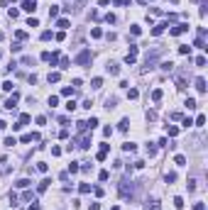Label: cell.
Here are the masks:
<instances>
[{
	"instance_id": "obj_1",
	"label": "cell",
	"mask_w": 208,
	"mask_h": 210,
	"mask_svg": "<svg viewBox=\"0 0 208 210\" xmlns=\"http://www.w3.org/2000/svg\"><path fill=\"white\" fill-rule=\"evenodd\" d=\"M91 59H93V56H91V51L86 49V51H81L79 56H76V64H79V66H83V64H91Z\"/></svg>"
},
{
	"instance_id": "obj_2",
	"label": "cell",
	"mask_w": 208,
	"mask_h": 210,
	"mask_svg": "<svg viewBox=\"0 0 208 210\" xmlns=\"http://www.w3.org/2000/svg\"><path fill=\"white\" fill-rule=\"evenodd\" d=\"M120 195H122V198H130V195H132V183L127 186V181H122V183H120Z\"/></svg>"
},
{
	"instance_id": "obj_3",
	"label": "cell",
	"mask_w": 208,
	"mask_h": 210,
	"mask_svg": "<svg viewBox=\"0 0 208 210\" xmlns=\"http://www.w3.org/2000/svg\"><path fill=\"white\" fill-rule=\"evenodd\" d=\"M17 100H20V93H12V96L5 100V107H8V110H12V107L17 105Z\"/></svg>"
},
{
	"instance_id": "obj_4",
	"label": "cell",
	"mask_w": 208,
	"mask_h": 210,
	"mask_svg": "<svg viewBox=\"0 0 208 210\" xmlns=\"http://www.w3.org/2000/svg\"><path fill=\"white\" fill-rule=\"evenodd\" d=\"M34 8H37V0H25V3H22L25 12H34Z\"/></svg>"
},
{
	"instance_id": "obj_5",
	"label": "cell",
	"mask_w": 208,
	"mask_h": 210,
	"mask_svg": "<svg viewBox=\"0 0 208 210\" xmlns=\"http://www.w3.org/2000/svg\"><path fill=\"white\" fill-rule=\"evenodd\" d=\"M186 29H189V25H176L174 29L169 32V34H174V37H179V34H181V32H186Z\"/></svg>"
},
{
	"instance_id": "obj_6",
	"label": "cell",
	"mask_w": 208,
	"mask_h": 210,
	"mask_svg": "<svg viewBox=\"0 0 208 210\" xmlns=\"http://www.w3.org/2000/svg\"><path fill=\"white\" fill-rule=\"evenodd\" d=\"M105 69H108V73H110V76H117V73H120V66H117V64H108Z\"/></svg>"
},
{
	"instance_id": "obj_7",
	"label": "cell",
	"mask_w": 208,
	"mask_h": 210,
	"mask_svg": "<svg viewBox=\"0 0 208 210\" xmlns=\"http://www.w3.org/2000/svg\"><path fill=\"white\" fill-rule=\"evenodd\" d=\"M79 142H81V144H79L81 149H88V144H91V137H88V134H83V137H81Z\"/></svg>"
},
{
	"instance_id": "obj_8",
	"label": "cell",
	"mask_w": 208,
	"mask_h": 210,
	"mask_svg": "<svg viewBox=\"0 0 208 210\" xmlns=\"http://www.w3.org/2000/svg\"><path fill=\"white\" fill-rule=\"evenodd\" d=\"M57 27H59V29H69V27H71V22H69L66 17H61L59 22H57Z\"/></svg>"
},
{
	"instance_id": "obj_9",
	"label": "cell",
	"mask_w": 208,
	"mask_h": 210,
	"mask_svg": "<svg viewBox=\"0 0 208 210\" xmlns=\"http://www.w3.org/2000/svg\"><path fill=\"white\" fill-rule=\"evenodd\" d=\"M15 186H17V188H30V186H32V181H30V178H20Z\"/></svg>"
},
{
	"instance_id": "obj_10",
	"label": "cell",
	"mask_w": 208,
	"mask_h": 210,
	"mask_svg": "<svg viewBox=\"0 0 208 210\" xmlns=\"http://www.w3.org/2000/svg\"><path fill=\"white\" fill-rule=\"evenodd\" d=\"M49 183H52V181H49V178H44V181H42V183L37 186V191H39V193H44L47 188H49Z\"/></svg>"
},
{
	"instance_id": "obj_11",
	"label": "cell",
	"mask_w": 208,
	"mask_h": 210,
	"mask_svg": "<svg viewBox=\"0 0 208 210\" xmlns=\"http://www.w3.org/2000/svg\"><path fill=\"white\" fill-rule=\"evenodd\" d=\"M59 78H61V76H59V71H52L49 76H47V81H49V83H57Z\"/></svg>"
},
{
	"instance_id": "obj_12",
	"label": "cell",
	"mask_w": 208,
	"mask_h": 210,
	"mask_svg": "<svg viewBox=\"0 0 208 210\" xmlns=\"http://www.w3.org/2000/svg\"><path fill=\"white\" fill-rule=\"evenodd\" d=\"M196 88H198V93H206V81L203 78H196Z\"/></svg>"
},
{
	"instance_id": "obj_13",
	"label": "cell",
	"mask_w": 208,
	"mask_h": 210,
	"mask_svg": "<svg viewBox=\"0 0 208 210\" xmlns=\"http://www.w3.org/2000/svg\"><path fill=\"white\" fill-rule=\"evenodd\" d=\"M174 161H176V166H186V157H184V154H176Z\"/></svg>"
},
{
	"instance_id": "obj_14",
	"label": "cell",
	"mask_w": 208,
	"mask_h": 210,
	"mask_svg": "<svg viewBox=\"0 0 208 210\" xmlns=\"http://www.w3.org/2000/svg\"><path fill=\"white\" fill-rule=\"evenodd\" d=\"M162 96H164V93L159 91V88H157V91H152V100H154V103H159V100H162Z\"/></svg>"
},
{
	"instance_id": "obj_15",
	"label": "cell",
	"mask_w": 208,
	"mask_h": 210,
	"mask_svg": "<svg viewBox=\"0 0 208 210\" xmlns=\"http://www.w3.org/2000/svg\"><path fill=\"white\" fill-rule=\"evenodd\" d=\"M164 181H166V183H174V181H176V173H174V171H169V173L164 176Z\"/></svg>"
},
{
	"instance_id": "obj_16",
	"label": "cell",
	"mask_w": 208,
	"mask_h": 210,
	"mask_svg": "<svg viewBox=\"0 0 208 210\" xmlns=\"http://www.w3.org/2000/svg\"><path fill=\"white\" fill-rule=\"evenodd\" d=\"M30 120H32L30 115H20V122H17V125H20V127H25L27 122H30Z\"/></svg>"
},
{
	"instance_id": "obj_17",
	"label": "cell",
	"mask_w": 208,
	"mask_h": 210,
	"mask_svg": "<svg viewBox=\"0 0 208 210\" xmlns=\"http://www.w3.org/2000/svg\"><path fill=\"white\" fill-rule=\"evenodd\" d=\"M164 27H166V25H157L154 29H152V34H154V37H159V34H162V32H164Z\"/></svg>"
},
{
	"instance_id": "obj_18",
	"label": "cell",
	"mask_w": 208,
	"mask_h": 210,
	"mask_svg": "<svg viewBox=\"0 0 208 210\" xmlns=\"http://www.w3.org/2000/svg\"><path fill=\"white\" fill-rule=\"evenodd\" d=\"M76 130H79V132H86V130H88V125L83 122V120H79V122H76Z\"/></svg>"
},
{
	"instance_id": "obj_19",
	"label": "cell",
	"mask_w": 208,
	"mask_h": 210,
	"mask_svg": "<svg viewBox=\"0 0 208 210\" xmlns=\"http://www.w3.org/2000/svg\"><path fill=\"white\" fill-rule=\"evenodd\" d=\"M91 37H93V39H100V37H103V32L98 29V27H93V29H91Z\"/></svg>"
},
{
	"instance_id": "obj_20",
	"label": "cell",
	"mask_w": 208,
	"mask_h": 210,
	"mask_svg": "<svg viewBox=\"0 0 208 210\" xmlns=\"http://www.w3.org/2000/svg\"><path fill=\"white\" fill-rule=\"evenodd\" d=\"M147 210H159V200H149L147 203Z\"/></svg>"
},
{
	"instance_id": "obj_21",
	"label": "cell",
	"mask_w": 208,
	"mask_h": 210,
	"mask_svg": "<svg viewBox=\"0 0 208 210\" xmlns=\"http://www.w3.org/2000/svg\"><path fill=\"white\" fill-rule=\"evenodd\" d=\"M122 149H125V152H135V149H137V147L132 144V142H125V144H122Z\"/></svg>"
},
{
	"instance_id": "obj_22",
	"label": "cell",
	"mask_w": 208,
	"mask_h": 210,
	"mask_svg": "<svg viewBox=\"0 0 208 210\" xmlns=\"http://www.w3.org/2000/svg\"><path fill=\"white\" fill-rule=\"evenodd\" d=\"M166 134H169V137H176V134H179V130H176L174 125H171V127H166Z\"/></svg>"
},
{
	"instance_id": "obj_23",
	"label": "cell",
	"mask_w": 208,
	"mask_h": 210,
	"mask_svg": "<svg viewBox=\"0 0 208 210\" xmlns=\"http://www.w3.org/2000/svg\"><path fill=\"white\" fill-rule=\"evenodd\" d=\"M186 107H189V110H193V107H196V100H193V98H186V103H184Z\"/></svg>"
},
{
	"instance_id": "obj_24",
	"label": "cell",
	"mask_w": 208,
	"mask_h": 210,
	"mask_svg": "<svg viewBox=\"0 0 208 210\" xmlns=\"http://www.w3.org/2000/svg\"><path fill=\"white\" fill-rule=\"evenodd\" d=\"M59 15V5H52L49 8V17H57Z\"/></svg>"
},
{
	"instance_id": "obj_25",
	"label": "cell",
	"mask_w": 208,
	"mask_h": 210,
	"mask_svg": "<svg viewBox=\"0 0 208 210\" xmlns=\"http://www.w3.org/2000/svg\"><path fill=\"white\" fill-rule=\"evenodd\" d=\"M69 64H71V61H69V56H61V61H59L61 69H69Z\"/></svg>"
},
{
	"instance_id": "obj_26",
	"label": "cell",
	"mask_w": 208,
	"mask_h": 210,
	"mask_svg": "<svg viewBox=\"0 0 208 210\" xmlns=\"http://www.w3.org/2000/svg\"><path fill=\"white\" fill-rule=\"evenodd\" d=\"M196 66H198V69H203V66H206V56H196Z\"/></svg>"
},
{
	"instance_id": "obj_27",
	"label": "cell",
	"mask_w": 208,
	"mask_h": 210,
	"mask_svg": "<svg viewBox=\"0 0 208 210\" xmlns=\"http://www.w3.org/2000/svg\"><path fill=\"white\" fill-rule=\"evenodd\" d=\"M91 86H93V88H103V78H93Z\"/></svg>"
},
{
	"instance_id": "obj_28",
	"label": "cell",
	"mask_w": 208,
	"mask_h": 210,
	"mask_svg": "<svg viewBox=\"0 0 208 210\" xmlns=\"http://www.w3.org/2000/svg\"><path fill=\"white\" fill-rule=\"evenodd\" d=\"M69 171H71V173L79 171V161H71V164H69Z\"/></svg>"
},
{
	"instance_id": "obj_29",
	"label": "cell",
	"mask_w": 208,
	"mask_h": 210,
	"mask_svg": "<svg viewBox=\"0 0 208 210\" xmlns=\"http://www.w3.org/2000/svg\"><path fill=\"white\" fill-rule=\"evenodd\" d=\"M137 96H140V93H137V91H135V88H130V91H127V98H130V100H135Z\"/></svg>"
},
{
	"instance_id": "obj_30",
	"label": "cell",
	"mask_w": 208,
	"mask_h": 210,
	"mask_svg": "<svg viewBox=\"0 0 208 210\" xmlns=\"http://www.w3.org/2000/svg\"><path fill=\"white\" fill-rule=\"evenodd\" d=\"M179 54H184V56H186V54H191V46H186V44L179 46Z\"/></svg>"
},
{
	"instance_id": "obj_31",
	"label": "cell",
	"mask_w": 208,
	"mask_h": 210,
	"mask_svg": "<svg viewBox=\"0 0 208 210\" xmlns=\"http://www.w3.org/2000/svg\"><path fill=\"white\" fill-rule=\"evenodd\" d=\"M15 144H17L15 137H8V139H5V147H15Z\"/></svg>"
},
{
	"instance_id": "obj_32",
	"label": "cell",
	"mask_w": 208,
	"mask_h": 210,
	"mask_svg": "<svg viewBox=\"0 0 208 210\" xmlns=\"http://www.w3.org/2000/svg\"><path fill=\"white\" fill-rule=\"evenodd\" d=\"M186 186H189V191L193 193V191H196V178H189V183H186Z\"/></svg>"
},
{
	"instance_id": "obj_33",
	"label": "cell",
	"mask_w": 208,
	"mask_h": 210,
	"mask_svg": "<svg viewBox=\"0 0 208 210\" xmlns=\"http://www.w3.org/2000/svg\"><path fill=\"white\" fill-rule=\"evenodd\" d=\"M79 191H81V193H91V186H88V183H81Z\"/></svg>"
},
{
	"instance_id": "obj_34",
	"label": "cell",
	"mask_w": 208,
	"mask_h": 210,
	"mask_svg": "<svg viewBox=\"0 0 208 210\" xmlns=\"http://www.w3.org/2000/svg\"><path fill=\"white\" fill-rule=\"evenodd\" d=\"M206 125V117H203V115H198V117H196V127H203Z\"/></svg>"
},
{
	"instance_id": "obj_35",
	"label": "cell",
	"mask_w": 208,
	"mask_h": 210,
	"mask_svg": "<svg viewBox=\"0 0 208 210\" xmlns=\"http://www.w3.org/2000/svg\"><path fill=\"white\" fill-rule=\"evenodd\" d=\"M162 69H164V71H171V69H174V64H171V61H164Z\"/></svg>"
},
{
	"instance_id": "obj_36",
	"label": "cell",
	"mask_w": 208,
	"mask_h": 210,
	"mask_svg": "<svg viewBox=\"0 0 208 210\" xmlns=\"http://www.w3.org/2000/svg\"><path fill=\"white\" fill-rule=\"evenodd\" d=\"M3 91H8V93L12 91V81H5V83H3Z\"/></svg>"
},
{
	"instance_id": "obj_37",
	"label": "cell",
	"mask_w": 208,
	"mask_h": 210,
	"mask_svg": "<svg viewBox=\"0 0 208 210\" xmlns=\"http://www.w3.org/2000/svg\"><path fill=\"white\" fill-rule=\"evenodd\" d=\"M86 125H88V127H91V130H93V127H96V125H98V117H91V120H88V122H86Z\"/></svg>"
},
{
	"instance_id": "obj_38",
	"label": "cell",
	"mask_w": 208,
	"mask_h": 210,
	"mask_svg": "<svg viewBox=\"0 0 208 210\" xmlns=\"http://www.w3.org/2000/svg\"><path fill=\"white\" fill-rule=\"evenodd\" d=\"M127 127H130V120H127V117H125V120H122V122H120V130L125 132V130H127Z\"/></svg>"
},
{
	"instance_id": "obj_39",
	"label": "cell",
	"mask_w": 208,
	"mask_h": 210,
	"mask_svg": "<svg viewBox=\"0 0 208 210\" xmlns=\"http://www.w3.org/2000/svg\"><path fill=\"white\" fill-rule=\"evenodd\" d=\"M147 154H149V157H154V154H157V147H152V144H147Z\"/></svg>"
},
{
	"instance_id": "obj_40",
	"label": "cell",
	"mask_w": 208,
	"mask_h": 210,
	"mask_svg": "<svg viewBox=\"0 0 208 210\" xmlns=\"http://www.w3.org/2000/svg\"><path fill=\"white\" fill-rule=\"evenodd\" d=\"M15 37H17V39H27V32H22V29H17V32H15Z\"/></svg>"
},
{
	"instance_id": "obj_41",
	"label": "cell",
	"mask_w": 208,
	"mask_h": 210,
	"mask_svg": "<svg viewBox=\"0 0 208 210\" xmlns=\"http://www.w3.org/2000/svg\"><path fill=\"white\" fill-rule=\"evenodd\" d=\"M98 178H100V181H108V178H110V173H108V171H100V173H98Z\"/></svg>"
},
{
	"instance_id": "obj_42",
	"label": "cell",
	"mask_w": 208,
	"mask_h": 210,
	"mask_svg": "<svg viewBox=\"0 0 208 210\" xmlns=\"http://www.w3.org/2000/svg\"><path fill=\"white\" fill-rule=\"evenodd\" d=\"M174 208H184V200L179 198V195H176V198H174Z\"/></svg>"
},
{
	"instance_id": "obj_43",
	"label": "cell",
	"mask_w": 208,
	"mask_h": 210,
	"mask_svg": "<svg viewBox=\"0 0 208 210\" xmlns=\"http://www.w3.org/2000/svg\"><path fill=\"white\" fill-rule=\"evenodd\" d=\"M130 32H132V34L137 37V34H140V32H142V29H140V27H137V25H132V27H130Z\"/></svg>"
},
{
	"instance_id": "obj_44",
	"label": "cell",
	"mask_w": 208,
	"mask_h": 210,
	"mask_svg": "<svg viewBox=\"0 0 208 210\" xmlns=\"http://www.w3.org/2000/svg\"><path fill=\"white\" fill-rule=\"evenodd\" d=\"M42 39H44V42H47V39H52V32H49V29H44V32H42Z\"/></svg>"
},
{
	"instance_id": "obj_45",
	"label": "cell",
	"mask_w": 208,
	"mask_h": 210,
	"mask_svg": "<svg viewBox=\"0 0 208 210\" xmlns=\"http://www.w3.org/2000/svg\"><path fill=\"white\" fill-rule=\"evenodd\" d=\"M66 110H69V112L76 110V103H74V100H69V103H66Z\"/></svg>"
},
{
	"instance_id": "obj_46",
	"label": "cell",
	"mask_w": 208,
	"mask_h": 210,
	"mask_svg": "<svg viewBox=\"0 0 208 210\" xmlns=\"http://www.w3.org/2000/svg\"><path fill=\"white\" fill-rule=\"evenodd\" d=\"M37 171H42V173L47 171V164H44V161H39V164H37Z\"/></svg>"
},
{
	"instance_id": "obj_47",
	"label": "cell",
	"mask_w": 208,
	"mask_h": 210,
	"mask_svg": "<svg viewBox=\"0 0 208 210\" xmlns=\"http://www.w3.org/2000/svg\"><path fill=\"white\" fill-rule=\"evenodd\" d=\"M10 205H17V193H10Z\"/></svg>"
},
{
	"instance_id": "obj_48",
	"label": "cell",
	"mask_w": 208,
	"mask_h": 210,
	"mask_svg": "<svg viewBox=\"0 0 208 210\" xmlns=\"http://www.w3.org/2000/svg\"><path fill=\"white\" fill-rule=\"evenodd\" d=\"M8 15H10V17H12V20H15V17H17V15H20V12H17V10H15V8H10V10H8Z\"/></svg>"
},
{
	"instance_id": "obj_49",
	"label": "cell",
	"mask_w": 208,
	"mask_h": 210,
	"mask_svg": "<svg viewBox=\"0 0 208 210\" xmlns=\"http://www.w3.org/2000/svg\"><path fill=\"white\" fill-rule=\"evenodd\" d=\"M193 210H206V205H203V203H196V205H193Z\"/></svg>"
},
{
	"instance_id": "obj_50",
	"label": "cell",
	"mask_w": 208,
	"mask_h": 210,
	"mask_svg": "<svg viewBox=\"0 0 208 210\" xmlns=\"http://www.w3.org/2000/svg\"><path fill=\"white\" fill-rule=\"evenodd\" d=\"M91 210H100V203H91Z\"/></svg>"
},
{
	"instance_id": "obj_51",
	"label": "cell",
	"mask_w": 208,
	"mask_h": 210,
	"mask_svg": "<svg viewBox=\"0 0 208 210\" xmlns=\"http://www.w3.org/2000/svg\"><path fill=\"white\" fill-rule=\"evenodd\" d=\"M5 127H8V122H5V120H0V132H3Z\"/></svg>"
},
{
	"instance_id": "obj_52",
	"label": "cell",
	"mask_w": 208,
	"mask_h": 210,
	"mask_svg": "<svg viewBox=\"0 0 208 210\" xmlns=\"http://www.w3.org/2000/svg\"><path fill=\"white\" fill-rule=\"evenodd\" d=\"M130 0H115V5H127Z\"/></svg>"
},
{
	"instance_id": "obj_53",
	"label": "cell",
	"mask_w": 208,
	"mask_h": 210,
	"mask_svg": "<svg viewBox=\"0 0 208 210\" xmlns=\"http://www.w3.org/2000/svg\"><path fill=\"white\" fill-rule=\"evenodd\" d=\"M98 3H100V5H103V8H105V5H108V3H110V0H98Z\"/></svg>"
},
{
	"instance_id": "obj_54",
	"label": "cell",
	"mask_w": 208,
	"mask_h": 210,
	"mask_svg": "<svg viewBox=\"0 0 208 210\" xmlns=\"http://www.w3.org/2000/svg\"><path fill=\"white\" fill-rule=\"evenodd\" d=\"M10 3H15V0H10Z\"/></svg>"
}]
</instances>
